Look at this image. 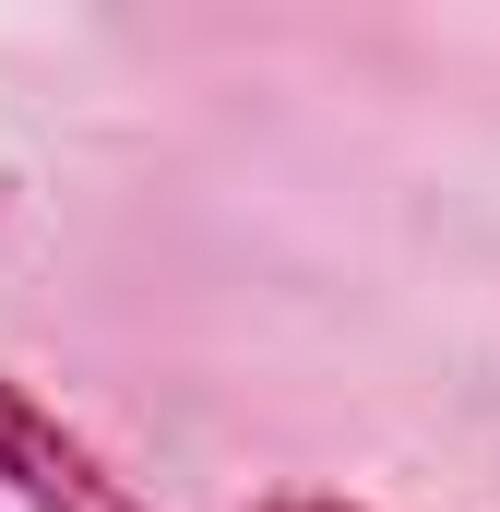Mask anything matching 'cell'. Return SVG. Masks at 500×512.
Returning <instances> with one entry per match:
<instances>
[{"instance_id":"6da1fadb","label":"cell","mask_w":500,"mask_h":512,"mask_svg":"<svg viewBox=\"0 0 500 512\" xmlns=\"http://www.w3.org/2000/svg\"><path fill=\"white\" fill-rule=\"evenodd\" d=\"M0 489H12L24 512H155L48 393L12 382V370H0Z\"/></svg>"},{"instance_id":"7a4b0ae2","label":"cell","mask_w":500,"mask_h":512,"mask_svg":"<svg viewBox=\"0 0 500 512\" xmlns=\"http://www.w3.org/2000/svg\"><path fill=\"white\" fill-rule=\"evenodd\" d=\"M250 512H370V501H334V489H274V501H250Z\"/></svg>"}]
</instances>
